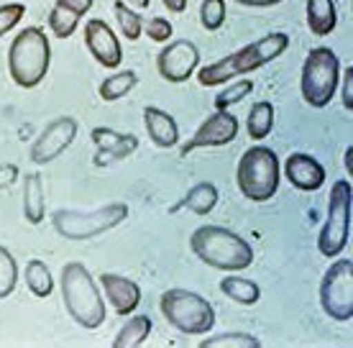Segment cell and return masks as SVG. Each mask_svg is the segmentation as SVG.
<instances>
[{"label":"cell","mask_w":353,"mask_h":348,"mask_svg":"<svg viewBox=\"0 0 353 348\" xmlns=\"http://www.w3.org/2000/svg\"><path fill=\"white\" fill-rule=\"evenodd\" d=\"M290 46V36L282 31L266 34L254 44L241 46L239 52L223 57L221 62H212L197 72V82L203 88H215V85H225V82L236 80L239 74H248L254 70H261L264 64L274 62L276 57H282Z\"/></svg>","instance_id":"6da1fadb"},{"label":"cell","mask_w":353,"mask_h":348,"mask_svg":"<svg viewBox=\"0 0 353 348\" xmlns=\"http://www.w3.org/2000/svg\"><path fill=\"white\" fill-rule=\"evenodd\" d=\"M190 249L205 267L218 272H243L254 264V249L239 233L221 225H200L190 236Z\"/></svg>","instance_id":"7a4b0ae2"},{"label":"cell","mask_w":353,"mask_h":348,"mask_svg":"<svg viewBox=\"0 0 353 348\" xmlns=\"http://www.w3.org/2000/svg\"><path fill=\"white\" fill-rule=\"evenodd\" d=\"M62 300L70 318L85 331H95L105 323V300L100 295L88 267L70 261L62 269Z\"/></svg>","instance_id":"3957f363"},{"label":"cell","mask_w":353,"mask_h":348,"mask_svg":"<svg viewBox=\"0 0 353 348\" xmlns=\"http://www.w3.org/2000/svg\"><path fill=\"white\" fill-rule=\"evenodd\" d=\"M49 62H52V44L41 28H23L10 41L8 72L18 88L34 90L46 77Z\"/></svg>","instance_id":"277c9868"},{"label":"cell","mask_w":353,"mask_h":348,"mask_svg":"<svg viewBox=\"0 0 353 348\" xmlns=\"http://www.w3.org/2000/svg\"><path fill=\"white\" fill-rule=\"evenodd\" d=\"M279 179H282V164L269 146H251L248 152H243L236 170L241 195L254 203H266L276 195Z\"/></svg>","instance_id":"5b68a950"},{"label":"cell","mask_w":353,"mask_h":348,"mask_svg":"<svg viewBox=\"0 0 353 348\" xmlns=\"http://www.w3.org/2000/svg\"><path fill=\"white\" fill-rule=\"evenodd\" d=\"M341 74H343V64L333 49H327V46L310 49L300 74V90L305 103L312 108H325L336 98Z\"/></svg>","instance_id":"8992f818"},{"label":"cell","mask_w":353,"mask_h":348,"mask_svg":"<svg viewBox=\"0 0 353 348\" xmlns=\"http://www.w3.org/2000/svg\"><path fill=\"white\" fill-rule=\"evenodd\" d=\"M161 315L185 336H205L215 328V307L190 289H167L159 300Z\"/></svg>","instance_id":"52a82bcc"},{"label":"cell","mask_w":353,"mask_h":348,"mask_svg":"<svg viewBox=\"0 0 353 348\" xmlns=\"http://www.w3.org/2000/svg\"><path fill=\"white\" fill-rule=\"evenodd\" d=\"M128 218V205L125 203H108L100 205L92 213H80V210H57L52 215L54 231L70 238V241H88L100 233L113 231Z\"/></svg>","instance_id":"ba28073f"},{"label":"cell","mask_w":353,"mask_h":348,"mask_svg":"<svg viewBox=\"0 0 353 348\" xmlns=\"http://www.w3.org/2000/svg\"><path fill=\"white\" fill-rule=\"evenodd\" d=\"M351 200L353 190L348 179H338L327 195V218L320 228L318 249L325 259H336L338 254L348 246L351 236Z\"/></svg>","instance_id":"9c48e42d"},{"label":"cell","mask_w":353,"mask_h":348,"mask_svg":"<svg viewBox=\"0 0 353 348\" xmlns=\"http://www.w3.org/2000/svg\"><path fill=\"white\" fill-rule=\"evenodd\" d=\"M338 259V256H336ZM320 307L327 318L348 323L353 318V261H333L320 282Z\"/></svg>","instance_id":"30bf717a"},{"label":"cell","mask_w":353,"mask_h":348,"mask_svg":"<svg viewBox=\"0 0 353 348\" xmlns=\"http://www.w3.org/2000/svg\"><path fill=\"white\" fill-rule=\"evenodd\" d=\"M239 136V118L228 110H215L200 123V128L192 134V139L179 149L182 156L197 152V149H215V146H228Z\"/></svg>","instance_id":"8fae6325"},{"label":"cell","mask_w":353,"mask_h":348,"mask_svg":"<svg viewBox=\"0 0 353 348\" xmlns=\"http://www.w3.org/2000/svg\"><path fill=\"white\" fill-rule=\"evenodd\" d=\"M74 136H77V121L70 116H62V118H54L52 123L46 125L44 131L39 134L34 143H31V161L34 164H52L57 156H62L67 149H70V143L74 141Z\"/></svg>","instance_id":"7c38bea8"},{"label":"cell","mask_w":353,"mask_h":348,"mask_svg":"<svg viewBox=\"0 0 353 348\" xmlns=\"http://www.w3.org/2000/svg\"><path fill=\"white\" fill-rule=\"evenodd\" d=\"M200 67V49L187 41V39H179V41H172L159 52L157 57V70L167 82H187L194 74V70Z\"/></svg>","instance_id":"4fadbf2b"},{"label":"cell","mask_w":353,"mask_h":348,"mask_svg":"<svg viewBox=\"0 0 353 348\" xmlns=\"http://www.w3.org/2000/svg\"><path fill=\"white\" fill-rule=\"evenodd\" d=\"M85 44H88V52L95 57V62L105 70H115L123 62V49H121L118 36L100 18H92L85 23Z\"/></svg>","instance_id":"5bb4252c"},{"label":"cell","mask_w":353,"mask_h":348,"mask_svg":"<svg viewBox=\"0 0 353 348\" xmlns=\"http://www.w3.org/2000/svg\"><path fill=\"white\" fill-rule=\"evenodd\" d=\"M284 174L290 179V185L300 190V192H318L325 185V167L320 164L315 156L310 154H290L284 161Z\"/></svg>","instance_id":"9a60e30c"},{"label":"cell","mask_w":353,"mask_h":348,"mask_svg":"<svg viewBox=\"0 0 353 348\" xmlns=\"http://www.w3.org/2000/svg\"><path fill=\"white\" fill-rule=\"evenodd\" d=\"M100 287L105 292L108 303L113 305L115 315H133V310L141 303V287L133 279L121 277V274H103Z\"/></svg>","instance_id":"2e32d148"},{"label":"cell","mask_w":353,"mask_h":348,"mask_svg":"<svg viewBox=\"0 0 353 348\" xmlns=\"http://www.w3.org/2000/svg\"><path fill=\"white\" fill-rule=\"evenodd\" d=\"M92 143L97 146V167H108V161L125 159L128 154L139 149V139L136 136L118 134V131H110V128H95L92 131Z\"/></svg>","instance_id":"e0dca14e"},{"label":"cell","mask_w":353,"mask_h":348,"mask_svg":"<svg viewBox=\"0 0 353 348\" xmlns=\"http://www.w3.org/2000/svg\"><path fill=\"white\" fill-rule=\"evenodd\" d=\"M143 125H146V134L154 141V146L159 149H172L179 143V125L167 110L161 108H143Z\"/></svg>","instance_id":"ac0fdd59"},{"label":"cell","mask_w":353,"mask_h":348,"mask_svg":"<svg viewBox=\"0 0 353 348\" xmlns=\"http://www.w3.org/2000/svg\"><path fill=\"white\" fill-rule=\"evenodd\" d=\"M218 187L212 185V182H200V185H194L185 197H182V203L179 205L172 207V213L176 210H190L194 215H208L215 210L218 205Z\"/></svg>","instance_id":"d6986e66"},{"label":"cell","mask_w":353,"mask_h":348,"mask_svg":"<svg viewBox=\"0 0 353 348\" xmlns=\"http://www.w3.org/2000/svg\"><path fill=\"white\" fill-rule=\"evenodd\" d=\"M338 26L336 0H307V28L315 36L333 34Z\"/></svg>","instance_id":"ffe728a7"},{"label":"cell","mask_w":353,"mask_h":348,"mask_svg":"<svg viewBox=\"0 0 353 348\" xmlns=\"http://www.w3.org/2000/svg\"><path fill=\"white\" fill-rule=\"evenodd\" d=\"M23 215L31 225H39L46 215L44 185H41L39 174H26L23 179Z\"/></svg>","instance_id":"44dd1931"},{"label":"cell","mask_w":353,"mask_h":348,"mask_svg":"<svg viewBox=\"0 0 353 348\" xmlns=\"http://www.w3.org/2000/svg\"><path fill=\"white\" fill-rule=\"evenodd\" d=\"M151 336V318L149 315H133L121 325L118 336L113 338L115 348H136Z\"/></svg>","instance_id":"7402d4cb"},{"label":"cell","mask_w":353,"mask_h":348,"mask_svg":"<svg viewBox=\"0 0 353 348\" xmlns=\"http://www.w3.org/2000/svg\"><path fill=\"white\" fill-rule=\"evenodd\" d=\"M221 292L228 297V300H233V303L254 305V303H259V297H261V287L246 277H239V274L233 272V274H228V277L221 282Z\"/></svg>","instance_id":"603a6c76"},{"label":"cell","mask_w":353,"mask_h":348,"mask_svg":"<svg viewBox=\"0 0 353 348\" xmlns=\"http://www.w3.org/2000/svg\"><path fill=\"white\" fill-rule=\"evenodd\" d=\"M274 128V105L269 100H261L248 110L246 118V131L251 141H264Z\"/></svg>","instance_id":"cb8c5ba5"},{"label":"cell","mask_w":353,"mask_h":348,"mask_svg":"<svg viewBox=\"0 0 353 348\" xmlns=\"http://www.w3.org/2000/svg\"><path fill=\"white\" fill-rule=\"evenodd\" d=\"M139 85V77H136V72L133 70H123V72H115L110 77L100 82V98L105 100V103H115V100L125 98L133 88Z\"/></svg>","instance_id":"d4e9b609"},{"label":"cell","mask_w":353,"mask_h":348,"mask_svg":"<svg viewBox=\"0 0 353 348\" xmlns=\"http://www.w3.org/2000/svg\"><path fill=\"white\" fill-rule=\"evenodd\" d=\"M23 277H26L28 292L34 297H49L54 292V277H52V272H49V267H46L41 259L28 261Z\"/></svg>","instance_id":"484cf974"},{"label":"cell","mask_w":353,"mask_h":348,"mask_svg":"<svg viewBox=\"0 0 353 348\" xmlns=\"http://www.w3.org/2000/svg\"><path fill=\"white\" fill-rule=\"evenodd\" d=\"M113 13H115V21H118L121 34H123L128 41H136V39L143 34V18L139 16L133 8H128V3H125V0H115Z\"/></svg>","instance_id":"4316f807"},{"label":"cell","mask_w":353,"mask_h":348,"mask_svg":"<svg viewBox=\"0 0 353 348\" xmlns=\"http://www.w3.org/2000/svg\"><path fill=\"white\" fill-rule=\"evenodd\" d=\"M261 340L248 333H221L200 340V348H259Z\"/></svg>","instance_id":"83f0119b"},{"label":"cell","mask_w":353,"mask_h":348,"mask_svg":"<svg viewBox=\"0 0 353 348\" xmlns=\"http://www.w3.org/2000/svg\"><path fill=\"white\" fill-rule=\"evenodd\" d=\"M18 285V264L16 256L8 249L0 246V300L13 295V289Z\"/></svg>","instance_id":"f1b7e54d"},{"label":"cell","mask_w":353,"mask_h":348,"mask_svg":"<svg viewBox=\"0 0 353 348\" xmlns=\"http://www.w3.org/2000/svg\"><path fill=\"white\" fill-rule=\"evenodd\" d=\"M77 23H80V16L62 8V6H54L49 13V26H52V34L57 39H70L77 31Z\"/></svg>","instance_id":"f546056e"},{"label":"cell","mask_w":353,"mask_h":348,"mask_svg":"<svg viewBox=\"0 0 353 348\" xmlns=\"http://www.w3.org/2000/svg\"><path fill=\"white\" fill-rule=\"evenodd\" d=\"M251 90H254V82H248V80L230 82L223 92H218V98H215V110H228V108L239 105L246 95H251Z\"/></svg>","instance_id":"4dcf8cb0"},{"label":"cell","mask_w":353,"mask_h":348,"mask_svg":"<svg viewBox=\"0 0 353 348\" xmlns=\"http://www.w3.org/2000/svg\"><path fill=\"white\" fill-rule=\"evenodd\" d=\"M200 21L208 31H218L225 23V0H203L200 6Z\"/></svg>","instance_id":"1f68e13d"},{"label":"cell","mask_w":353,"mask_h":348,"mask_svg":"<svg viewBox=\"0 0 353 348\" xmlns=\"http://www.w3.org/2000/svg\"><path fill=\"white\" fill-rule=\"evenodd\" d=\"M143 34L149 36L151 41H157V44H164V41H169L172 36H174V28H172V23H169L167 18H151V21H143Z\"/></svg>","instance_id":"d6a6232c"},{"label":"cell","mask_w":353,"mask_h":348,"mask_svg":"<svg viewBox=\"0 0 353 348\" xmlns=\"http://www.w3.org/2000/svg\"><path fill=\"white\" fill-rule=\"evenodd\" d=\"M26 13V6L23 3H6L0 6V36H6L10 28L18 26V21Z\"/></svg>","instance_id":"836d02e7"},{"label":"cell","mask_w":353,"mask_h":348,"mask_svg":"<svg viewBox=\"0 0 353 348\" xmlns=\"http://www.w3.org/2000/svg\"><path fill=\"white\" fill-rule=\"evenodd\" d=\"M341 103H343L345 110H353V70H343L341 74Z\"/></svg>","instance_id":"e575fe53"},{"label":"cell","mask_w":353,"mask_h":348,"mask_svg":"<svg viewBox=\"0 0 353 348\" xmlns=\"http://www.w3.org/2000/svg\"><path fill=\"white\" fill-rule=\"evenodd\" d=\"M92 3L95 0H57V6H62V8L72 10V13H77V16H85L90 8H92Z\"/></svg>","instance_id":"d590c367"},{"label":"cell","mask_w":353,"mask_h":348,"mask_svg":"<svg viewBox=\"0 0 353 348\" xmlns=\"http://www.w3.org/2000/svg\"><path fill=\"white\" fill-rule=\"evenodd\" d=\"M18 167L16 164H0V190H8L18 179Z\"/></svg>","instance_id":"8d00e7d4"},{"label":"cell","mask_w":353,"mask_h":348,"mask_svg":"<svg viewBox=\"0 0 353 348\" xmlns=\"http://www.w3.org/2000/svg\"><path fill=\"white\" fill-rule=\"evenodd\" d=\"M239 6H246V8H272V6H279L282 0H233Z\"/></svg>","instance_id":"74e56055"},{"label":"cell","mask_w":353,"mask_h":348,"mask_svg":"<svg viewBox=\"0 0 353 348\" xmlns=\"http://www.w3.org/2000/svg\"><path fill=\"white\" fill-rule=\"evenodd\" d=\"M164 3V8L172 10V13H185L187 8V0H161Z\"/></svg>","instance_id":"f35d334b"},{"label":"cell","mask_w":353,"mask_h":348,"mask_svg":"<svg viewBox=\"0 0 353 348\" xmlns=\"http://www.w3.org/2000/svg\"><path fill=\"white\" fill-rule=\"evenodd\" d=\"M128 3H131L128 8H139V10H143V8H149L151 0H128Z\"/></svg>","instance_id":"ab89813d"},{"label":"cell","mask_w":353,"mask_h":348,"mask_svg":"<svg viewBox=\"0 0 353 348\" xmlns=\"http://www.w3.org/2000/svg\"><path fill=\"white\" fill-rule=\"evenodd\" d=\"M345 172H348V174H351L353 172V149H348V152H345Z\"/></svg>","instance_id":"60d3db41"}]
</instances>
